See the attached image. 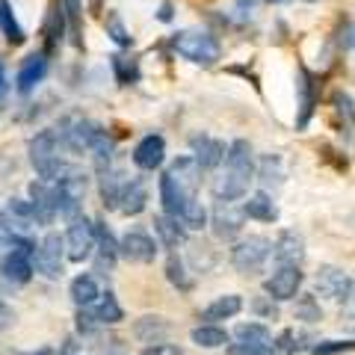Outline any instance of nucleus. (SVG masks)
<instances>
[{"label": "nucleus", "mask_w": 355, "mask_h": 355, "mask_svg": "<svg viewBox=\"0 0 355 355\" xmlns=\"http://www.w3.org/2000/svg\"><path fill=\"white\" fill-rule=\"evenodd\" d=\"M254 181V154L246 139H234L225 151V160L219 163V172L210 184L216 202H237L249 193V184Z\"/></svg>", "instance_id": "f257e3e1"}, {"label": "nucleus", "mask_w": 355, "mask_h": 355, "mask_svg": "<svg viewBox=\"0 0 355 355\" xmlns=\"http://www.w3.org/2000/svg\"><path fill=\"white\" fill-rule=\"evenodd\" d=\"M172 51L181 60L193 62V65H216L222 60V44L214 33L205 30H181L169 39Z\"/></svg>", "instance_id": "f03ea898"}, {"label": "nucleus", "mask_w": 355, "mask_h": 355, "mask_svg": "<svg viewBox=\"0 0 355 355\" xmlns=\"http://www.w3.org/2000/svg\"><path fill=\"white\" fill-rule=\"evenodd\" d=\"M9 249L0 261V275L9 284H27L36 272V263H33V254H36V243H33L27 234H12L9 240Z\"/></svg>", "instance_id": "7ed1b4c3"}, {"label": "nucleus", "mask_w": 355, "mask_h": 355, "mask_svg": "<svg viewBox=\"0 0 355 355\" xmlns=\"http://www.w3.org/2000/svg\"><path fill=\"white\" fill-rule=\"evenodd\" d=\"M65 151H69V148H65V139H62L60 128L39 130L36 137L30 139V160H33V166H36V172L42 178H48L53 172V166H60L65 160L62 157Z\"/></svg>", "instance_id": "20e7f679"}, {"label": "nucleus", "mask_w": 355, "mask_h": 355, "mask_svg": "<svg viewBox=\"0 0 355 355\" xmlns=\"http://www.w3.org/2000/svg\"><path fill=\"white\" fill-rule=\"evenodd\" d=\"M270 254H272L270 240L261 234H249L240 243H234V249H231V266L240 275H258L266 266V261H270Z\"/></svg>", "instance_id": "39448f33"}, {"label": "nucleus", "mask_w": 355, "mask_h": 355, "mask_svg": "<svg viewBox=\"0 0 355 355\" xmlns=\"http://www.w3.org/2000/svg\"><path fill=\"white\" fill-rule=\"evenodd\" d=\"M62 258H65V240L57 234V231H48L36 246L33 263H36V270L44 275V279L57 282V279H62Z\"/></svg>", "instance_id": "423d86ee"}, {"label": "nucleus", "mask_w": 355, "mask_h": 355, "mask_svg": "<svg viewBox=\"0 0 355 355\" xmlns=\"http://www.w3.org/2000/svg\"><path fill=\"white\" fill-rule=\"evenodd\" d=\"M65 254L74 263H83L95 254V222H89L86 216L71 219L69 231H65Z\"/></svg>", "instance_id": "0eeeda50"}, {"label": "nucleus", "mask_w": 355, "mask_h": 355, "mask_svg": "<svg viewBox=\"0 0 355 355\" xmlns=\"http://www.w3.org/2000/svg\"><path fill=\"white\" fill-rule=\"evenodd\" d=\"M305 275L299 266L293 263H279V270H275L270 279L263 282V291L266 296L272 299V302H291V299L299 296V287H302Z\"/></svg>", "instance_id": "6e6552de"}, {"label": "nucleus", "mask_w": 355, "mask_h": 355, "mask_svg": "<svg viewBox=\"0 0 355 355\" xmlns=\"http://www.w3.org/2000/svg\"><path fill=\"white\" fill-rule=\"evenodd\" d=\"M352 287H355V282L343 270H338V266H320L317 275H314V291H317V296L335 299V302H349Z\"/></svg>", "instance_id": "1a4fd4ad"}, {"label": "nucleus", "mask_w": 355, "mask_h": 355, "mask_svg": "<svg viewBox=\"0 0 355 355\" xmlns=\"http://www.w3.org/2000/svg\"><path fill=\"white\" fill-rule=\"evenodd\" d=\"M296 98H299V113H296V130H305L311 116L317 110L320 101V89H317V77L311 74L305 65H299V74H296Z\"/></svg>", "instance_id": "9d476101"}, {"label": "nucleus", "mask_w": 355, "mask_h": 355, "mask_svg": "<svg viewBox=\"0 0 355 355\" xmlns=\"http://www.w3.org/2000/svg\"><path fill=\"white\" fill-rule=\"evenodd\" d=\"M243 222H246V210L237 202H216L214 216H210V225H214L216 240H234L243 231Z\"/></svg>", "instance_id": "9b49d317"}, {"label": "nucleus", "mask_w": 355, "mask_h": 355, "mask_svg": "<svg viewBox=\"0 0 355 355\" xmlns=\"http://www.w3.org/2000/svg\"><path fill=\"white\" fill-rule=\"evenodd\" d=\"M48 69H51V53H44V51L30 53V57L21 62L18 74H15V89L21 95H30L33 89L48 77Z\"/></svg>", "instance_id": "f8f14e48"}, {"label": "nucleus", "mask_w": 355, "mask_h": 355, "mask_svg": "<svg viewBox=\"0 0 355 355\" xmlns=\"http://www.w3.org/2000/svg\"><path fill=\"white\" fill-rule=\"evenodd\" d=\"M30 202H33V214H36V222L39 225H51L53 219H57V187L51 181H39L30 184Z\"/></svg>", "instance_id": "ddd939ff"}, {"label": "nucleus", "mask_w": 355, "mask_h": 355, "mask_svg": "<svg viewBox=\"0 0 355 355\" xmlns=\"http://www.w3.org/2000/svg\"><path fill=\"white\" fill-rule=\"evenodd\" d=\"M130 160H133V166H137V169H142V172L160 169L163 160H166V139L160 137V133H148V137H142L137 146H133Z\"/></svg>", "instance_id": "4468645a"}, {"label": "nucleus", "mask_w": 355, "mask_h": 355, "mask_svg": "<svg viewBox=\"0 0 355 355\" xmlns=\"http://www.w3.org/2000/svg\"><path fill=\"white\" fill-rule=\"evenodd\" d=\"M62 139H65V148L74 151V154H83L89 151V146H92V139L98 137V130H101V125H95L92 119H69L62 121Z\"/></svg>", "instance_id": "2eb2a0df"}, {"label": "nucleus", "mask_w": 355, "mask_h": 355, "mask_svg": "<svg viewBox=\"0 0 355 355\" xmlns=\"http://www.w3.org/2000/svg\"><path fill=\"white\" fill-rule=\"evenodd\" d=\"M190 151L198 163V169L202 172H210V169H219V163L225 160V151L228 146L216 137H207V133H198V137L190 139Z\"/></svg>", "instance_id": "dca6fc26"}, {"label": "nucleus", "mask_w": 355, "mask_h": 355, "mask_svg": "<svg viewBox=\"0 0 355 355\" xmlns=\"http://www.w3.org/2000/svg\"><path fill=\"white\" fill-rule=\"evenodd\" d=\"M119 254L133 263H151L157 258V243H154V237H148L146 231H128V234L119 240Z\"/></svg>", "instance_id": "f3484780"}, {"label": "nucleus", "mask_w": 355, "mask_h": 355, "mask_svg": "<svg viewBox=\"0 0 355 355\" xmlns=\"http://www.w3.org/2000/svg\"><path fill=\"white\" fill-rule=\"evenodd\" d=\"M193 198H198V196H196L193 190H187V187L178 184L169 172L160 178V202H163V210H166L169 216H178V219H181L184 207L190 205Z\"/></svg>", "instance_id": "a211bd4d"}, {"label": "nucleus", "mask_w": 355, "mask_h": 355, "mask_svg": "<svg viewBox=\"0 0 355 355\" xmlns=\"http://www.w3.org/2000/svg\"><path fill=\"white\" fill-rule=\"evenodd\" d=\"M272 258H275V263H293V266H299L302 263V258H305V240H302V234H296L293 228H284L279 237H275V243H272Z\"/></svg>", "instance_id": "6ab92c4d"}, {"label": "nucleus", "mask_w": 355, "mask_h": 355, "mask_svg": "<svg viewBox=\"0 0 355 355\" xmlns=\"http://www.w3.org/2000/svg\"><path fill=\"white\" fill-rule=\"evenodd\" d=\"M3 219L6 225L12 228V234H27L39 225L36 214H33V202H24V198H9L6 207H3Z\"/></svg>", "instance_id": "aec40b11"}, {"label": "nucleus", "mask_w": 355, "mask_h": 355, "mask_svg": "<svg viewBox=\"0 0 355 355\" xmlns=\"http://www.w3.org/2000/svg\"><path fill=\"white\" fill-rule=\"evenodd\" d=\"M154 234H157V240L166 249H178L187 243V237H190V228H187L178 216L160 214V216H154Z\"/></svg>", "instance_id": "412c9836"}, {"label": "nucleus", "mask_w": 355, "mask_h": 355, "mask_svg": "<svg viewBox=\"0 0 355 355\" xmlns=\"http://www.w3.org/2000/svg\"><path fill=\"white\" fill-rule=\"evenodd\" d=\"M95 252H98V272L113 270L119 258V240L107 222H95Z\"/></svg>", "instance_id": "4be33fe9"}, {"label": "nucleus", "mask_w": 355, "mask_h": 355, "mask_svg": "<svg viewBox=\"0 0 355 355\" xmlns=\"http://www.w3.org/2000/svg\"><path fill=\"white\" fill-rule=\"evenodd\" d=\"M42 36H44V53H53L62 44V36H69V30H65L62 0H53L51 3L48 18H44V27H42Z\"/></svg>", "instance_id": "5701e85b"}, {"label": "nucleus", "mask_w": 355, "mask_h": 355, "mask_svg": "<svg viewBox=\"0 0 355 355\" xmlns=\"http://www.w3.org/2000/svg\"><path fill=\"white\" fill-rule=\"evenodd\" d=\"M146 205H148L146 181H142V178H130L125 193H121V198H119V210L125 216H139L142 210H146Z\"/></svg>", "instance_id": "b1692460"}, {"label": "nucleus", "mask_w": 355, "mask_h": 355, "mask_svg": "<svg viewBox=\"0 0 355 355\" xmlns=\"http://www.w3.org/2000/svg\"><path fill=\"white\" fill-rule=\"evenodd\" d=\"M169 331H172V323L169 320H163V317H139L137 323H133V335H137L142 343H160L169 338Z\"/></svg>", "instance_id": "393cba45"}, {"label": "nucleus", "mask_w": 355, "mask_h": 355, "mask_svg": "<svg viewBox=\"0 0 355 355\" xmlns=\"http://www.w3.org/2000/svg\"><path fill=\"white\" fill-rule=\"evenodd\" d=\"M331 107H335V116L340 125V137L347 142H355V101L347 92H335L331 95Z\"/></svg>", "instance_id": "a878e982"}, {"label": "nucleus", "mask_w": 355, "mask_h": 355, "mask_svg": "<svg viewBox=\"0 0 355 355\" xmlns=\"http://www.w3.org/2000/svg\"><path fill=\"white\" fill-rule=\"evenodd\" d=\"M128 181H130V175L121 172V169H113V166L101 172V198H104L107 207H119V198L125 193Z\"/></svg>", "instance_id": "bb28decb"}, {"label": "nucleus", "mask_w": 355, "mask_h": 355, "mask_svg": "<svg viewBox=\"0 0 355 355\" xmlns=\"http://www.w3.org/2000/svg\"><path fill=\"white\" fill-rule=\"evenodd\" d=\"M92 317H95V323H101V326H119L121 320H125V308L119 305L113 291H107L98 296V302L92 305Z\"/></svg>", "instance_id": "cd10ccee"}, {"label": "nucleus", "mask_w": 355, "mask_h": 355, "mask_svg": "<svg viewBox=\"0 0 355 355\" xmlns=\"http://www.w3.org/2000/svg\"><path fill=\"white\" fill-rule=\"evenodd\" d=\"M69 293H71V299H74L77 308H92V305L98 302V296H101V287H98L95 275L80 272V275H77V279L71 282Z\"/></svg>", "instance_id": "c85d7f7f"}, {"label": "nucleus", "mask_w": 355, "mask_h": 355, "mask_svg": "<svg viewBox=\"0 0 355 355\" xmlns=\"http://www.w3.org/2000/svg\"><path fill=\"white\" fill-rule=\"evenodd\" d=\"M0 36H3L9 44H24L27 42V30L21 27V21H18L9 0H0Z\"/></svg>", "instance_id": "c756f323"}, {"label": "nucleus", "mask_w": 355, "mask_h": 355, "mask_svg": "<svg viewBox=\"0 0 355 355\" xmlns=\"http://www.w3.org/2000/svg\"><path fill=\"white\" fill-rule=\"evenodd\" d=\"M243 311V299L237 293H225V296H219L214 299L205 311H202V317L207 320V323H216V320H231V317H237Z\"/></svg>", "instance_id": "7c9ffc66"}, {"label": "nucleus", "mask_w": 355, "mask_h": 355, "mask_svg": "<svg viewBox=\"0 0 355 355\" xmlns=\"http://www.w3.org/2000/svg\"><path fill=\"white\" fill-rule=\"evenodd\" d=\"M243 210H246L249 219H258V222H275L279 219V207H275L270 193L249 196V202H243Z\"/></svg>", "instance_id": "2f4dec72"}, {"label": "nucleus", "mask_w": 355, "mask_h": 355, "mask_svg": "<svg viewBox=\"0 0 355 355\" xmlns=\"http://www.w3.org/2000/svg\"><path fill=\"white\" fill-rule=\"evenodd\" d=\"M169 175L175 178L181 187H187V190H198V178H202V169H198V163L193 154H187V157H178L172 166H169Z\"/></svg>", "instance_id": "473e14b6"}, {"label": "nucleus", "mask_w": 355, "mask_h": 355, "mask_svg": "<svg viewBox=\"0 0 355 355\" xmlns=\"http://www.w3.org/2000/svg\"><path fill=\"white\" fill-rule=\"evenodd\" d=\"M62 12H65V30L74 48H83V3L80 0H62Z\"/></svg>", "instance_id": "72a5a7b5"}, {"label": "nucleus", "mask_w": 355, "mask_h": 355, "mask_svg": "<svg viewBox=\"0 0 355 355\" xmlns=\"http://www.w3.org/2000/svg\"><path fill=\"white\" fill-rule=\"evenodd\" d=\"M190 338H193L196 347H205V349H219V347H225V343L231 340L228 331L222 329V326H216V323H202V326H196Z\"/></svg>", "instance_id": "f704fd0d"}, {"label": "nucleus", "mask_w": 355, "mask_h": 355, "mask_svg": "<svg viewBox=\"0 0 355 355\" xmlns=\"http://www.w3.org/2000/svg\"><path fill=\"white\" fill-rule=\"evenodd\" d=\"M254 175H258V181L270 190V187H282L284 184V163L279 154H266V157L261 160V166L254 169Z\"/></svg>", "instance_id": "c9c22d12"}, {"label": "nucleus", "mask_w": 355, "mask_h": 355, "mask_svg": "<svg viewBox=\"0 0 355 355\" xmlns=\"http://www.w3.org/2000/svg\"><path fill=\"white\" fill-rule=\"evenodd\" d=\"M89 154H92V160H95V166L101 172L110 169V163H113V154H116V139L101 128V130H98V137L92 139V146H89Z\"/></svg>", "instance_id": "e433bc0d"}, {"label": "nucleus", "mask_w": 355, "mask_h": 355, "mask_svg": "<svg viewBox=\"0 0 355 355\" xmlns=\"http://www.w3.org/2000/svg\"><path fill=\"white\" fill-rule=\"evenodd\" d=\"M110 65H113V74L121 86H130L139 80V62L133 57H125V53H113L110 57Z\"/></svg>", "instance_id": "4c0bfd02"}, {"label": "nucleus", "mask_w": 355, "mask_h": 355, "mask_svg": "<svg viewBox=\"0 0 355 355\" xmlns=\"http://www.w3.org/2000/svg\"><path fill=\"white\" fill-rule=\"evenodd\" d=\"M234 338L237 340H246V343H258V347L272 349V331L266 329L263 323H240L234 329Z\"/></svg>", "instance_id": "58836bf2"}, {"label": "nucleus", "mask_w": 355, "mask_h": 355, "mask_svg": "<svg viewBox=\"0 0 355 355\" xmlns=\"http://www.w3.org/2000/svg\"><path fill=\"white\" fill-rule=\"evenodd\" d=\"M166 279H169V284L178 287L181 293L193 291V279H190V272H187V263L178 258V254H172V258L166 261Z\"/></svg>", "instance_id": "ea45409f"}, {"label": "nucleus", "mask_w": 355, "mask_h": 355, "mask_svg": "<svg viewBox=\"0 0 355 355\" xmlns=\"http://www.w3.org/2000/svg\"><path fill=\"white\" fill-rule=\"evenodd\" d=\"M104 27H107V36L113 39L119 48H130L133 44V36H130V30L125 27V21H121V15L119 12H110L107 15V21H104Z\"/></svg>", "instance_id": "a19ab883"}, {"label": "nucleus", "mask_w": 355, "mask_h": 355, "mask_svg": "<svg viewBox=\"0 0 355 355\" xmlns=\"http://www.w3.org/2000/svg\"><path fill=\"white\" fill-rule=\"evenodd\" d=\"M181 222L190 231H198V228H205L207 225V210H205V205L198 202V198H193L190 205L184 207V214H181Z\"/></svg>", "instance_id": "79ce46f5"}, {"label": "nucleus", "mask_w": 355, "mask_h": 355, "mask_svg": "<svg viewBox=\"0 0 355 355\" xmlns=\"http://www.w3.org/2000/svg\"><path fill=\"white\" fill-rule=\"evenodd\" d=\"M296 320H305V323H317V320H323V308L314 296H299L296 299Z\"/></svg>", "instance_id": "37998d69"}, {"label": "nucleus", "mask_w": 355, "mask_h": 355, "mask_svg": "<svg viewBox=\"0 0 355 355\" xmlns=\"http://www.w3.org/2000/svg\"><path fill=\"white\" fill-rule=\"evenodd\" d=\"M355 349V340H320L311 347L314 355H340V352H349Z\"/></svg>", "instance_id": "c03bdc74"}, {"label": "nucleus", "mask_w": 355, "mask_h": 355, "mask_svg": "<svg viewBox=\"0 0 355 355\" xmlns=\"http://www.w3.org/2000/svg\"><path fill=\"white\" fill-rule=\"evenodd\" d=\"M296 349H299L296 335H293L291 329H287V331H282V335L272 340V349H270V355H293Z\"/></svg>", "instance_id": "a18cd8bd"}, {"label": "nucleus", "mask_w": 355, "mask_h": 355, "mask_svg": "<svg viewBox=\"0 0 355 355\" xmlns=\"http://www.w3.org/2000/svg\"><path fill=\"white\" fill-rule=\"evenodd\" d=\"M252 311H254V314H258L261 320H275V317H279V308L272 305V299H270V296H258V299H254V302H252Z\"/></svg>", "instance_id": "49530a36"}, {"label": "nucleus", "mask_w": 355, "mask_h": 355, "mask_svg": "<svg viewBox=\"0 0 355 355\" xmlns=\"http://www.w3.org/2000/svg\"><path fill=\"white\" fill-rule=\"evenodd\" d=\"M228 355H270V349H266V347H258V343L237 340V343H228Z\"/></svg>", "instance_id": "de8ad7c7"}, {"label": "nucleus", "mask_w": 355, "mask_h": 355, "mask_svg": "<svg viewBox=\"0 0 355 355\" xmlns=\"http://www.w3.org/2000/svg\"><path fill=\"white\" fill-rule=\"evenodd\" d=\"M142 355H184V349L178 347V343H166V340H160V343H148V347L142 349Z\"/></svg>", "instance_id": "09e8293b"}, {"label": "nucleus", "mask_w": 355, "mask_h": 355, "mask_svg": "<svg viewBox=\"0 0 355 355\" xmlns=\"http://www.w3.org/2000/svg\"><path fill=\"white\" fill-rule=\"evenodd\" d=\"M12 320H15V311L9 308L3 299H0V331H6L9 326H12Z\"/></svg>", "instance_id": "8fccbe9b"}, {"label": "nucleus", "mask_w": 355, "mask_h": 355, "mask_svg": "<svg viewBox=\"0 0 355 355\" xmlns=\"http://www.w3.org/2000/svg\"><path fill=\"white\" fill-rule=\"evenodd\" d=\"M9 240H12V228L6 225L3 214H0V249H3V246H9Z\"/></svg>", "instance_id": "3c124183"}, {"label": "nucleus", "mask_w": 355, "mask_h": 355, "mask_svg": "<svg viewBox=\"0 0 355 355\" xmlns=\"http://www.w3.org/2000/svg\"><path fill=\"white\" fill-rule=\"evenodd\" d=\"M343 48H355V21L347 24V30H343Z\"/></svg>", "instance_id": "603ef678"}, {"label": "nucleus", "mask_w": 355, "mask_h": 355, "mask_svg": "<svg viewBox=\"0 0 355 355\" xmlns=\"http://www.w3.org/2000/svg\"><path fill=\"white\" fill-rule=\"evenodd\" d=\"M157 18H160V21H172V3H169V0H163V6H160Z\"/></svg>", "instance_id": "864d4df0"}, {"label": "nucleus", "mask_w": 355, "mask_h": 355, "mask_svg": "<svg viewBox=\"0 0 355 355\" xmlns=\"http://www.w3.org/2000/svg\"><path fill=\"white\" fill-rule=\"evenodd\" d=\"M6 89H9V80H6V69H3V62H0V101H3Z\"/></svg>", "instance_id": "5fc2aeb1"}, {"label": "nucleus", "mask_w": 355, "mask_h": 355, "mask_svg": "<svg viewBox=\"0 0 355 355\" xmlns=\"http://www.w3.org/2000/svg\"><path fill=\"white\" fill-rule=\"evenodd\" d=\"M349 302H352V308H355V287H352V296H349Z\"/></svg>", "instance_id": "6e6d98bb"}, {"label": "nucleus", "mask_w": 355, "mask_h": 355, "mask_svg": "<svg viewBox=\"0 0 355 355\" xmlns=\"http://www.w3.org/2000/svg\"><path fill=\"white\" fill-rule=\"evenodd\" d=\"M270 3H287V0H270Z\"/></svg>", "instance_id": "4d7b16f0"}]
</instances>
